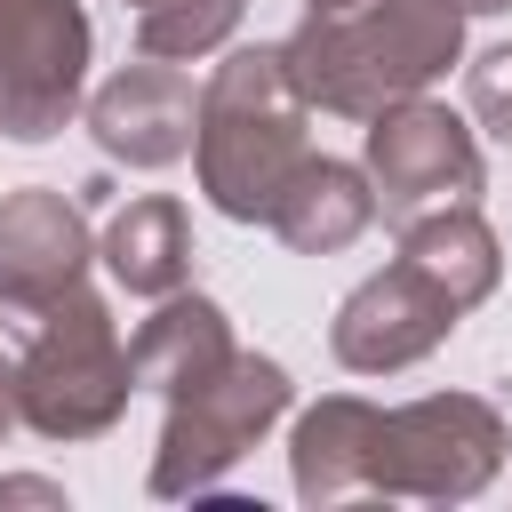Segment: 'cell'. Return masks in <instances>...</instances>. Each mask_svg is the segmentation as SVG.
<instances>
[{
    "instance_id": "cell-5",
    "label": "cell",
    "mask_w": 512,
    "mask_h": 512,
    "mask_svg": "<svg viewBox=\"0 0 512 512\" xmlns=\"http://www.w3.org/2000/svg\"><path fill=\"white\" fill-rule=\"evenodd\" d=\"M504 416L480 392H424L384 408V448H376V496L408 504H472L504 472Z\"/></svg>"
},
{
    "instance_id": "cell-19",
    "label": "cell",
    "mask_w": 512,
    "mask_h": 512,
    "mask_svg": "<svg viewBox=\"0 0 512 512\" xmlns=\"http://www.w3.org/2000/svg\"><path fill=\"white\" fill-rule=\"evenodd\" d=\"M16 424H24V416H16V360L0 352V440H8Z\"/></svg>"
},
{
    "instance_id": "cell-20",
    "label": "cell",
    "mask_w": 512,
    "mask_h": 512,
    "mask_svg": "<svg viewBox=\"0 0 512 512\" xmlns=\"http://www.w3.org/2000/svg\"><path fill=\"white\" fill-rule=\"evenodd\" d=\"M456 8H464V16H504L512 0H456Z\"/></svg>"
},
{
    "instance_id": "cell-2",
    "label": "cell",
    "mask_w": 512,
    "mask_h": 512,
    "mask_svg": "<svg viewBox=\"0 0 512 512\" xmlns=\"http://www.w3.org/2000/svg\"><path fill=\"white\" fill-rule=\"evenodd\" d=\"M312 96L288 72L280 40L232 48L208 80H200V136H192V168L216 216L232 224H272V200L288 192V176L312 160Z\"/></svg>"
},
{
    "instance_id": "cell-12",
    "label": "cell",
    "mask_w": 512,
    "mask_h": 512,
    "mask_svg": "<svg viewBox=\"0 0 512 512\" xmlns=\"http://www.w3.org/2000/svg\"><path fill=\"white\" fill-rule=\"evenodd\" d=\"M368 224H376V184H368L360 160L312 152V160L288 176V192L272 200V232H280V248H296V256H336V248H352Z\"/></svg>"
},
{
    "instance_id": "cell-14",
    "label": "cell",
    "mask_w": 512,
    "mask_h": 512,
    "mask_svg": "<svg viewBox=\"0 0 512 512\" xmlns=\"http://www.w3.org/2000/svg\"><path fill=\"white\" fill-rule=\"evenodd\" d=\"M400 264H416L456 312H480L504 280V240L488 232L472 200H456V208H424L400 224Z\"/></svg>"
},
{
    "instance_id": "cell-11",
    "label": "cell",
    "mask_w": 512,
    "mask_h": 512,
    "mask_svg": "<svg viewBox=\"0 0 512 512\" xmlns=\"http://www.w3.org/2000/svg\"><path fill=\"white\" fill-rule=\"evenodd\" d=\"M376 448H384V408L360 392H328L288 432V480L304 504L376 496Z\"/></svg>"
},
{
    "instance_id": "cell-17",
    "label": "cell",
    "mask_w": 512,
    "mask_h": 512,
    "mask_svg": "<svg viewBox=\"0 0 512 512\" xmlns=\"http://www.w3.org/2000/svg\"><path fill=\"white\" fill-rule=\"evenodd\" d=\"M464 104H472V120H480L488 136L512 144V40H496L488 56H472V72H464Z\"/></svg>"
},
{
    "instance_id": "cell-1",
    "label": "cell",
    "mask_w": 512,
    "mask_h": 512,
    "mask_svg": "<svg viewBox=\"0 0 512 512\" xmlns=\"http://www.w3.org/2000/svg\"><path fill=\"white\" fill-rule=\"evenodd\" d=\"M296 88L312 112L376 120L408 96H424L464 56V8L456 0H352V8H304V24L280 40Z\"/></svg>"
},
{
    "instance_id": "cell-3",
    "label": "cell",
    "mask_w": 512,
    "mask_h": 512,
    "mask_svg": "<svg viewBox=\"0 0 512 512\" xmlns=\"http://www.w3.org/2000/svg\"><path fill=\"white\" fill-rule=\"evenodd\" d=\"M136 360L120 344L112 304L80 280L72 296H56L48 312H32V336L16 352V416L40 440H104L128 400H136Z\"/></svg>"
},
{
    "instance_id": "cell-16",
    "label": "cell",
    "mask_w": 512,
    "mask_h": 512,
    "mask_svg": "<svg viewBox=\"0 0 512 512\" xmlns=\"http://www.w3.org/2000/svg\"><path fill=\"white\" fill-rule=\"evenodd\" d=\"M240 8L248 0H144L136 8V56H160V64L216 56L240 32Z\"/></svg>"
},
{
    "instance_id": "cell-13",
    "label": "cell",
    "mask_w": 512,
    "mask_h": 512,
    "mask_svg": "<svg viewBox=\"0 0 512 512\" xmlns=\"http://www.w3.org/2000/svg\"><path fill=\"white\" fill-rule=\"evenodd\" d=\"M96 264L128 288V296H176L192 288V224H184V200L168 192H136L128 208H112V224L96 232Z\"/></svg>"
},
{
    "instance_id": "cell-15",
    "label": "cell",
    "mask_w": 512,
    "mask_h": 512,
    "mask_svg": "<svg viewBox=\"0 0 512 512\" xmlns=\"http://www.w3.org/2000/svg\"><path fill=\"white\" fill-rule=\"evenodd\" d=\"M240 344H232V320H224V304L216 296H200V288H176V296H160L152 304V320L128 336V360H136V384L144 392H184V384H200L208 368H224Z\"/></svg>"
},
{
    "instance_id": "cell-6",
    "label": "cell",
    "mask_w": 512,
    "mask_h": 512,
    "mask_svg": "<svg viewBox=\"0 0 512 512\" xmlns=\"http://www.w3.org/2000/svg\"><path fill=\"white\" fill-rule=\"evenodd\" d=\"M88 8L80 0H0V136L48 144L88 112Z\"/></svg>"
},
{
    "instance_id": "cell-10",
    "label": "cell",
    "mask_w": 512,
    "mask_h": 512,
    "mask_svg": "<svg viewBox=\"0 0 512 512\" xmlns=\"http://www.w3.org/2000/svg\"><path fill=\"white\" fill-rule=\"evenodd\" d=\"M88 136L120 168H144V176L176 168V160H192V136H200V88L184 80V64L136 56L88 96Z\"/></svg>"
},
{
    "instance_id": "cell-22",
    "label": "cell",
    "mask_w": 512,
    "mask_h": 512,
    "mask_svg": "<svg viewBox=\"0 0 512 512\" xmlns=\"http://www.w3.org/2000/svg\"><path fill=\"white\" fill-rule=\"evenodd\" d=\"M128 8H144V0H128Z\"/></svg>"
},
{
    "instance_id": "cell-9",
    "label": "cell",
    "mask_w": 512,
    "mask_h": 512,
    "mask_svg": "<svg viewBox=\"0 0 512 512\" xmlns=\"http://www.w3.org/2000/svg\"><path fill=\"white\" fill-rule=\"evenodd\" d=\"M88 264H96V232L72 192H56V184L0 192V312H16V320L48 312L56 296H72L88 280Z\"/></svg>"
},
{
    "instance_id": "cell-4",
    "label": "cell",
    "mask_w": 512,
    "mask_h": 512,
    "mask_svg": "<svg viewBox=\"0 0 512 512\" xmlns=\"http://www.w3.org/2000/svg\"><path fill=\"white\" fill-rule=\"evenodd\" d=\"M296 384L272 352H232L224 368H208L200 384L168 392V416H160V448H152V496L160 504H184V496H208L280 416H288Z\"/></svg>"
},
{
    "instance_id": "cell-21",
    "label": "cell",
    "mask_w": 512,
    "mask_h": 512,
    "mask_svg": "<svg viewBox=\"0 0 512 512\" xmlns=\"http://www.w3.org/2000/svg\"><path fill=\"white\" fill-rule=\"evenodd\" d=\"M304 8H352V0H304Z\"/></svg>"
},
{
    "instance_id": "cell-18",
    "label": "cell",
    "mask_w": 512,
    "mask_h": 512,
    "mask_svg": "<svg viewBox=\"0 0 512 512\" xmlns=\"http://www.w3.org/2000/svg\"><path fill=\"white\" fill-rule=\"evenodd\" d=\"M0 504H64L56 480H0Z\"/></svg>"
},
{
    "instance_id": "cell-7",
    "label": "cell",
    "mask_w": 512,
    "mask_h": 512,
    "mask_svg": "<svg viewBox=\"0 0 512 512\" xmlns=\"http://www.w3.org/2000/svg\"><path fill=\"white\" fill-rule=\"evenodd\" d=\"M360 168H368V184H376V216H384L392 232H400L408 216H424V208L480 200V184H488V168H480V136H472L432 88L368 120Z\"/></svg>"
},
{
    "instance_id": "cell-8",
    "label": "cell",
    "mask_w": 512,
    "mask_h": 512,
    "mask_svg": "<svg viewBox=\"0 0 512 512\" xmlns=\"http://www.w3.org/2000/svg\"><path fill=\"white\" fill-rule=\"evenodd\" d=\"M456 304L416 272V264H384V272H368L344 304H336V320H328V352H336V368H352V376H400V368H416V360H432L448 336H456Z\"/></svg>"
}]
</instances>
